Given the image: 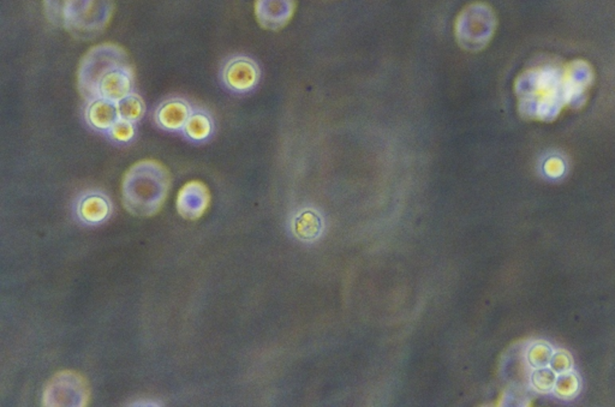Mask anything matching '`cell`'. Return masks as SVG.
<instances>
[{"label":"cell","mask_w":615,"mask_h":407,"mask_svg":"<svg viewBox=\"0 0 615 407\" xmlns=\"http://www.w3.org/2000/svg\"><path fill=\"white\" fill-rule=\"evenodd\" d=\"M77 90L84 101L104 99L118 103L135 92V67L126 49L104 42L85 52L77 67Z\"/></svg>","instance_id":"1"},{"label":"cell","mask_w":615,"mask_h":407,"mask_svg":"<svg viewBox=\"0 0 615 407\" xmlns=\"http://www.w3.org/2000/svg\"><path fill=\"white\" fill-rule=\"evenodd\" d=\"M518 108L529 119L550 122L568 106L564 67H537L524 71L516 81Z\"/></svg>","instance_id":"2"},{"label":"cell","mask_w":615,"mask_h":407,"mask_svg":"<svg viewBox=\"0 0 615 407\" xmlns=\"http://www.w3.org/2000/svg\"><path fill=\"white\" fill-rule=\"evenodd\" d=\"M171 182V173L163 163L140 160L125 171L122 179L123 207L133 217H154L167 199Z\"/></svg>","instance_id":"3"},{"label":"cell","mask_w":615,"mask_h":407,"mask_svg":"<svg viewBox=\"0 0 615 407\" xmlns=\"http://www.w3.org/2000/svg\"><path fill=\"white\" fill-rule=\"evenodd\" d=\"M49 22L80 40H90L106 29L113 15L112 0H44Z\"/></svg>","instance_id":"4"},{"label":"cell","mask_w":615,"mask_h":407,"mask_svg":"<svg viewBox=\"0 0 615 407\" xmlns=\"http://www.w3.org/2000/svg\"><path fill=\"white\" fill-rule=\"evenodd\" d=\"M498 19L494 10L486 3H473L463 9L456 19L457 42L469 52L487 47L495 34Z\"/></svg>","instance_id":"5"},{"label":"cell","mask_w":615,"mask_h":407,"mask_svg":"<svg viewBox=\"0 0 615 407\" xmlns=\"http://www.w3.org/2000/svg\"><path fill=\"white\" fill-rule=\"evenodd\" d=\"M88 381L74 370H63L54 375L44 387L41 403L46 407H84L89 404Z\"/></svg>","instance_id":"6"},{"label":"cell","mask_w":615,"mask_h":407,"mask_svg":"<svg viewBox=\"0 0 615 407\" xmlns=\"http://www.w3.org/2000/svg\"><path fill=\"white\" fill-rule=\"evenodd\" d=\"M260 78L261 70L259 64L247 56L229 58L220 69V82L231 93H250L256 88Z\"/></svg>","instance_id":"7"},{"label":"cell","mask_w":615,"mask_h":407,"mask_svg":"<svg viewBox=\"0 0 615 407\" xmlns=\"http://www.w3.org/2000/svg\"><path fill=\"white\" fill-rule=\"evenodd\" d=\"M211 202L212 194L208 186L201 181H190L178 191L176 208L184 220L196 222L208 210Z\"/></svg>","instance_id":"8"},{"label":"cell","mask_w":615,"mask_h":407,"mask_svg":"<svg viewBox=\"0 0 615 407\" xmlns=\"http://www.w3.org/2000/svg\"><path fill=\"white\" fill-rule=\"evenodd\" d=\"M593 71L588 62L575 59L564 67V80L567 89L568 106L582 107L588 98L593 82Z\"/></svg>","instance_id":"9"},{"label":"cell","mask_w":615,"mask_h":407,"mask_svg":"<svg viewBox=\"0 0 615 407\" xmlns=\"http://www.w3.org/2000/svg\"><path fill=\"white\" fill-rule=\"evenodd\" d=\"M194 107L182 97L165 99L155 107L153 120L158 128L167 133H182Z\"/></svg>","instance_id":"10"},{"label":"cell","mask_w":615,"mask_h":407,"mask_svg":"<svg viewBox=\"0 0 615 407\" xmlns=\"http://www.w3.org/2000/svg\"><path fill=\"white\" fill-rule=\"evenodd\" d=\"M112 212L111 199L102 191H85L76 199V217L85 225H100L110 219Z\"/></svg>","instance_id":"11"},{"label":"cell","mask_w":615,"mask_h":407,"mask_svg":"<svg viewBox=\"0 0 615 407\" xmlns=\"http://www.w3.org/2000/svg\"><path fill=\"white\" fill-rule=\"evenodd\" d=\"M296 0H256L255 17L266 31H277L285 27L293 18Z\"/></svg>","instance_id":"12"},{"label":"cell","mask_w":615,"mask_h":407,"mask_svg":"<svg viewBox=\"0 0 615 407\" xmlns=\"http://www.w3.org/2000/svg\"><path fill=\"white\" fill-rule=\"evenodd\" d=\"M120 119L118 103L104 99L85 102L84 120L94 131L106 135Z\"/></svg>","instance_id":"13"},{"label":"cell","mask_w":615,"mask_h":407,"mask_svg":"<svg viewBox=\"0 0 615 407\" xmlns=\"http://www.w3.org/2000/svg\"><path fill=\"white\" fill-rule=\"evenodd\" d=\"M214 130L215 123L212 115L204 108H194L181 133L188 141L199 144L211 140Z\"/></svg>","instance_id":"14"},{"label":"cell","mask_w":615,"mask_h":407,"mask_svg":"<svg viewBox=\"0 0 615 407\" xmlns=\"http://www.w3.org/2000/svg\"><path fill=\"white\" fill-rule=\"evenodd\" d=\"M293 230L297 238L306 242L314 240L319 237L322 231V219L320 217L319 213L306 209L295 217Z\"/></svg>","instance_id":"15"},{"label":"cell","mask_w":615,"mask_h":407,"mask_svg":"<svg viewBox=\"0 0 615 407\" xmlns=\"http://www.w3.org/2000/svg\"><path fill=\"white\" fill-rule=\"evenodd\" d=\"M118 111L120 118L138 124L146 115V102L140 94L133 92L118 102Z\"/></svg>","instance_id":"16"},{"label":"cell","mask_w":615,"mask_h":407,"mask_svg":"<svg viewBox=\"0 0 615 407\" xmlns=\"http://www.w3.org/2000/svg\"><path fill=\"white\" fill-rule=\"evenodd\" d=\"M580 388V377L578 375H575V372H568L559 375L557 382H555L554 392L558 398L570 400V399L575 398V395L578 394Z\"/></svg>","instance_id":"17"},{"label":"cell","mask_w":615,"mask_h":407,"mask_svg":"<svg viewBox=\"0 0 615 407\" xmlns=\"http://www.w3.org/2000/svg\"><path fill=\"white\" fill-rule=\"evenodd\" d=\"M527 362L535 369L548 367L553 357V349L545 341H537L530 346L527 354Z\"/></svg>","instance_id":"18"},{"label":"cell","mask_w":615,"mask_h":407,"mask_svg":"<svg viewBox=\"0 0 615 407\" xmlns=\"http://www.w3.org/2000/svg\"><path fill=\"white\" fill-rule=\"evenodd\" d=\"M106 135L115 144H128L136 136V124L120 118Z\"/></svg>","instance_id":"19"},{"label":"cell","mask_w":615,"mask_h":407,"mask_svg":"<svg viewBox=\"0 0 615 407\" xmlns=\"http://www.w3.org/2000/svg\"><path fill=\"white\" fill-rule=\"evenodd\" d=\"M557 379V374L550 367H539L532 372V385L536 392L549 393L554 390Z\"/></svg>","instance_id":"20"},{"label":"cell","mask_w":615,"mask_h":407,"mask_svg":"<svg viewBox=\"0 0 615 407\" xmlns=\"http://www.w3.org/2000/svg\"><path fill=\"white\" fill-rule=\"evenodd\" d=\"M550 369L553 370L555 374H564V372H571L572 367H573V359H572V356L570 354V352H567L565 350H559L553 354V357H552V360H550Z\"/></svg>","instance_id":"21"},{"label":"cell","mask_w":615,"mask_h":407,"mask_svg":"<svg viewBox=\"0 0 615 407\" xmlns=\"http://www.w3.org/2000/svg\"><path fill=\"white\" fill-rule=\"evenodd\" d=\"M546 174H548L549 177L558 178L565 172V164L560 158L553 156L549 158L545 164Z\"/></svg>","instance_id":"22"}]
</instances>
